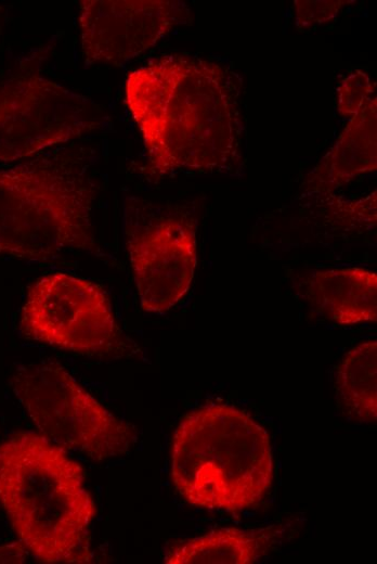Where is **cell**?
Wrapping results in <instances>:
<instances>
[{"instance_id":"1","label":"cell","mask_w":377,"mask_h":564,"mask_svg":"<svg viewBox=\"0 0 377 564\" xmlns=\"http://www.w3.org/2000/svg\"><path fill=\"white\" fill-rule=\"evenodd\" d=\"M234 74L183 54L164 55L130 72L125 102L157 181L180 170L225 169L238 157L242 124Z\"/></svg>"},{"instance_id":"2","label":"cell","mask_w":377,"mask_h":564,"mask_svg":"<svg viewBox=\"0 0 377 564\" xmlns=\"http://www.w3.org/2000/svg\"><path fill=\"white\" fill-rule=\"evenodd\" d=\"M0 504L18 540L42 563H91L95 503L82 467L40 433L0 444Z\"/></svg>"},{"instance_id":"3","label":"cell","mask_w":377,"mask_h":564,"mask_svg":"<svg viewBox=\"0 0 377 564\" xmlns=\"http://www.w3.org/2000/svg\"><path fill=\"white\" fill-rule=\"evenodd\" d=\"M99 188L81 153L58 151L0 169V255L48 261L101 255L93 226Z\"/></svg>"},{"instance_id":"4","label":"cell","mask_w":377,"mask_h":564,"mask_svg":"<svg viewBox=\"0 0 377 564\" xmlns=\"http://www.w3.org/2000/svg\"><path fill=\"white\" fill-rule=\"evenodd\" d=\"M170 476L178 493L193 507L230 513L248 510L272 486L270 435L237 406L198 407L174 431Z\"/></svg>"},{"instance_id":"5","label":"cell","mask_w":377,"mask_h":564,"mask_svg":"<svg viewBox=\"0 0 377 564\" xmlns=\"http://www.w3.org/2000/svg\"><path fill=\"white\" fill-rule=\"evenodd\" d=\"M9 385L39 433L62 448L104 461L126 454L136 440L133 425L114 415L55 362L22 366Z\"/></svg>"},{"instance_id":"6","label":"cell","mask_w":377,"mask_h":564,"mask_svg":"<svg viewBox=\"0 0 377 564\" xmlns=\"http://www.w3.org/2000/svg\"><path fill=\"white\" fill-rule=\"evenodd\" d=\"M20 331L28 339L81 355L127 358L139 351L103 290L65 272L46 274L29 286Z\"/></svg>"},{"instance_id":"7","label":"cell","mask_w":377,"mask_h":564,"mask_svg":"<svg viewBox=\"0 0 377 564\" xmlns=\"http://www.w3.org/2000/svg\"><path fill=\"white\" fill-rule=\"evenodd\" d=\"M99 126L86 97L37 74L0 82V162L68 142Z\"/></svg>"},{"instance_id":"8","label":"cell","mask_w":377,"mask_h":564,"mask_svg":"<svg viewBox=\"0 0 377 564\" xmlns=\"http://www.w3.org/2000/svg\"><path fill=\"white\" fill-rule=\"evenodd\" d=\"M125 240L140 307L161 313L188 292L197 265L196 222L183 214H156L128 205Z\"/></svg>"},{"instance_id":"9","label":"cell","mask_w":377,"mask_h":564,"mask_svg":"<svg viewBox=\"0 0 377 564\" xmlns=\"http://www.w3.org/2000/svg\"><path fill=\"white\" fill-rule=\"evenodd\" d=\"M188 20L190 9L182 1H80L78 22L84 61L89 65L119 66Z\"/></svg>"},{"instance_id":"10","label":"cell","mask_w":377,"mask_h":564,"mask_svg":"<svg viewBox=\"0 0 377 564\" xmlns=\"http://www.w3.org/2000/svg\"><path fill=\"white\" fill-rule=\"evenodd\" d=\"M303 295L314 310L337 324L377 320V274L366 268L315 270L303 280Z\"/></svg>"},{"instance_id":"11","label":"cell","mask_w":377,"mask_h":564,"mask_svg":"<svg viewBox=\"0 0 377 564\" xmlns=\"http://www.w3.org/2000/svg\"><path fill=\"white\" fill-rule=\"evenodd\" d=\"M376 100H368L349 118L334 145L307 176V191L330 193L376 170Z\"/></svg>"},{"instance_id":"12","label":"cell","mask_w":377,"mask_h":564,"mask_svg":"<svg viewBox=\"0 0 377 564\" xmlns=\"http://www.w3.org/2000/svg\"><path fill=\"white\" fill-rule=\"evenodd\" d=\"M284 526L240 529L214 528L193 538L171 543L166 564H253L264 557L283 536Z\"/></svg>"},{"instance_id":"13","label":"cell","mask_w":377,"mask_h":564,"mask_svg":"<svg viewBox=\"0 0 377 564\" xmlns=\"http://www.w3.org/2000/svg\"><path fill=\"white\" fill-rule=\"evenodd\" d=\"M335 389L342 412L352 421H377V342L367 339L350 348L341 358Z\"/></svg>"},{"instance_id":"14","label":"cell","mask_w":377,"mask_h":564,"mask_svg":"<svg viewBox=\"0 0 377 564\" xmlns=\"http://www.w3.org/2000/svg\"><path fill=\"white\" fill-rule=\"evenodd\" d=\"M376 97L375 84L363 70L355 69L346 76L337 89V111L340 116L352 117Z\"/></svg>"},{"instance_id":"15","label":"cell","mask_w":377,"mask_h":564,"mask_svg":"<svg viewBox=\"0 0 377 564\" xmlns=\"http://www.w3.org/2000/svg\"><path fill=\"white\" fill-rule=\"evenodd\" d=\"M348 1H295V17L299 29L311 28L335 18Z\"/></svg>"},{"instance_id":"16","label":"cell","mask_w":377,"mask_h":564,"mask_svg":"<svg viewBox=\"0 0 377 564\" xmlns=\"http://www.w3.org/2000/svg\"><path fill=\"white\" fill-rule=\"evenodd\" d=\"M27 551L21 540L0 544V564H22L27 559Z\"/></svg>"}]
</instances>
